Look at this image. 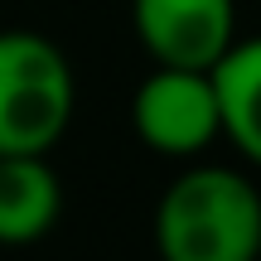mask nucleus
Returning a JSON list of instances; mask_svg holds the SVG:
<instances>
[{
	"label": "nucleus",
	"mask_w": 261,
	"mask_h": 261,
	"mask_svg": "<svg viewBox=\"0 0 261 261\" xmlns=\"http://www.w3.org/2000/svg\"><path fill=\"white\" fill-rule=\"evenodd\" d=\"M160 261H261V194L247 174L198 165L155 203Z\"/></svg>",
	"instance_id": "nucleus-1"
},
{
	"label": "nucleus",
	"mask_w": 261,
	"mask_h": 261,
	"mask_svg": "<svg viewBox=\"0 0 261 261\" xmlns=\"http://www.w3.org/2000/svg\"><path fill=\"white\" fill-rule=\"evenodd\" d=\"M213 87H218V112H223V136L252 165H261V34L237 39L218 58Z\"/></svg>",
	"instance_id": "nucleus-6"
},
{
	"label": "nucleus",
	"mask_w": 261,
	"mask_h": 261,
	"mask_svg": "<svg viewBox=\"0 0 261 261\" xmlns=\"http://www.w3.org/2000/svg\"><path fill=\"white\" fill-rule=\"evenodd\" d=\"M63 213V184L48 155H0V247H29Z\"/></svg>",
	"instance_id": "nucleus-5"
},
{
	"label": "nucleus",
	"mask_w": 261,
	"mask_h": 261,
	"mask_svg": "<svg viewBox=\"0 0 261 261\" xmlns=\"http://www.w3.org/2000/svg\"><path fill=\"white\" fill-rule=\"evenodd\" d=\"M130 121L136 136L155 155L189 160L208 150L223 136V112H218L213 68H169L155 63V73L130 97Z\"/></svg>",
	"instance_id": "nucleus-3"
},
{
	"label": "nucleus",
	"mask_w": 261,
	"mask_h": 261,
	"mask_svg": "<svg viewBox=\"0 0 261 261\" xmlns=\"http://www.w3.org/2000/svg\"><path fill=\"white\" fill-rule=\"evenodd\" d=\"M136 39L155 63L213 68L237 44L232 0H130Z\"/></svg>",
	"instance_id": "nucleus-4"
},
{
	"label": "nucleus",
	"mask_w": 261,
	"mask_h": 261,
	"mask_svg": "<svg viewBox=\"0 0 261 261\" xmlns=\"http://www.w3.org/2000/svg\"><path fill=\"white\" fill-rule=\"evenodd\" d=\"M73 68L34 29L0 34V155H48L73 121Z\"/></svg>",
	"instance_id": "nucleus-2"
}]
</instances>
